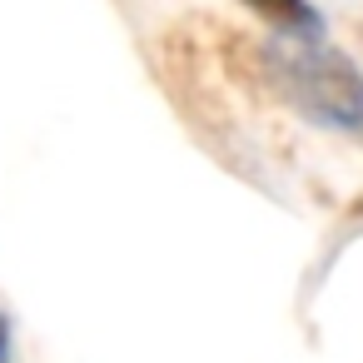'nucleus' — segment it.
Instances as JSON below:
<instances>
[{
	"instance_id": "1",
	"label": "nucleus",
	"mask_w": 363,
	"mask_h": 363,
	"mask_svg": "<svg viewBox=\"0 0 363 363\" xmlns=\"http://www.w3.org/2000/svg\"><path fill=\"white\" fill-rule=\"evenodd\" d=\"M269 75H274L279 95L313 125L363 130V75L338 50H298V45L274 50Z\"/></svg>"
},
{
	"instance_id": "2",
	"label": "nucleus",
	"mask_w": 363,
	"mask_h": 363,
	"mask_svg": "<svg viewBox=\"0 0 363 363\" xmlns=\"http://www.w3.org/2000/svg\"><path fill=\"white\" fill-rule=\"evenodd\" d=\"M244 6L284 35H318V11L308 0H244Z\"/></svg>"
},
{
	"instance_id": "3",
	"label": "nucleus",
	"mask_w": 363,
	"mask_h": 363,
	"mask_svg": "<svg viewBox=\"0 0 363 363\" xmlns=\"http://www.w3.org/2000/svg\"><path fill=\"white\" fill-rule=\"evenodd\" d=\"M0 363H11V328H6V318H0Z\"/></svg>"
}]
</instances>
